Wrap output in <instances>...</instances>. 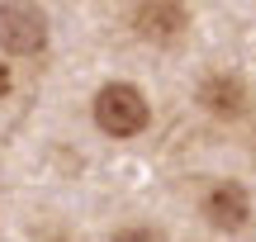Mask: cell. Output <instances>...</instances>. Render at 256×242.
Returning <instances> with one entry per match:
<instances>
[{
  "label": "cell",
  "mask_w": 256,
  "mask_h": 242,
  "mask_svg": "<svg viewBox=\"0 0 256 242\" xmlns=\"http://www.w3.org/2000/svg\"><path fill=\"white\" fill-rule=\"evenodd\" d=\"M147 100L138 86H104L100 95H95V124H100L110 138H138V133L147 128Z\"/></svg>",
  "instance_id": "6da1fadb"
},
{
  "label": "cell",
  "mask_w": 256,
  "mask_h": 242,
  "mask_svg": "<svg viewBox=\"0 0 256 242\" xmlns=\"http://www.w3.org/2000/svg\"><path fill=\"white\" fill-rule=\"evenodd\" d=\"M48 43V19L38 5H28V0H10V5H0V48L5 52H38V48Z\"/></svg>",
  "instance_id": "7a4b0ae2"
},
{
  "label": "cell",
  "mask_w": 256,
  "mask_h": 242,
  "mask_svg": "<svg viewBox=\"0 0 256 242\" xmlns=\"http://www.w3.org/2000/svg\"><path fill=\"white\" fill-rule=\"evenodd\" d=\"M200 214H204V224L218 228V233H242V228H247V218H252V200H247V190H242V186L218 180V186L204 190Z\"/></svg>",
  "instance_id": "3957f363"
},
{
  "label": "cell",
  "mask_w": 256,
  "mask_h": 242,
  "mask_svg": "<svg viewBox=\"0 0 256 242\" xmlns=\"http://www.w3.org/2000/svg\"><path fill=\"white\" fill-rule=\"evenodd\" d=\"M133 28L147 43H171V38H180V28H190V14L180 0H142L133 14Z\"/></svg>",
  "instance_id": "277c9868"
},
{
  "label": "cell",
  "mask_w": 256,
  "mask_h": 242,
  "mask_svg": "<svg viewBox=\"0 0 256 242\" xmlns=\"http://www.w3.org/2000/svg\"><path fill=\"white\" fill-rule=\"evenodd\" d=\"M200 104L214 119H238V114L247 110V86H242L238 76H228V72H214L209 81L200 86Z\"/></svg>",
  "instance_id": "5b68a950"
},
{
  "label": "cell",
  "mask_w": 256,
  "mask_h": 242,
  "mask_svg": "<svg viewBox=\"0 0 256 242\" xmlns=\"http://www.w3.org/2000/svg\"><path fill=\"white\" fill-rule=\"evenodd\" d=\"M110 242H166V238H162V228H119Z\"/></svg>",
  "instance_id": "8992f818"
},
{
  "label": "cell",
  "mask_w": 256,
  "mask_h": 242,
  "mask_svg": "<svg viewBox=\"0 0 256 242\" xmlns=\"http://www.w3.org/2000/svg\"><path fill=\"white\" fill-rule=\"evenodd\" d=\"M5 90H10V76H5V72H0V95H5Z\"/></svg>",
  "instance_id": "52a82bcc"
}]
</instances>
